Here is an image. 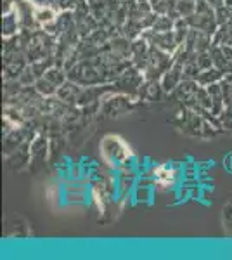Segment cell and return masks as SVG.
Segmentation results:
<instances>
[{
    "instance_id": "obj_2",
    "label": "cell",
    "mask_w": 232,
    "mask_h": 260,
    "mask_svg": "<svg viewBox=\"0 0 232 260\" xmlns=\"http://www.w3.org/2000/svg\"><path fill=\"white\" fill-rule=\"evenodd\" d=\"M174 175L175 172L170 169V167H159L158 170L154 172V177L158 180V184H163V186H170L174 182Z\"/></svg>"
},
{
    "instance_id": "obj_1",
    "label": "cell",
    "mask_w": 232,
    "mask_h": 260,
    "mask_svg": "<svg viewBox=\"0 0 232 260\" xmlns=\"http://www.w3.org/2000/svg\"><path fill=\"white\" fill-rule=\"evenodd\" d=\"M103 153L106 156V160H111L115 163L125 161L126 158H130V149L126 148V144L118 137H106L103 144Z\"/></svg>"
},
{
    "instance_id": "obj_3",
    "label": "cell",
    "mask_w": 232,
    "mask_h": 260,
    "mask_svg": "<svg viewBox=\"0 0 232 260\" xmlns=\"http://www.w3.org/2000/svg\"><path fill=\"white\" fill-rule=\"evenodd\" d=\"M52 16H54V14H52V11H49V9H47V11H40L39 14H37V18H39L40 21H47V19L52 18Z\"/></svg>"
}]
</instances>
